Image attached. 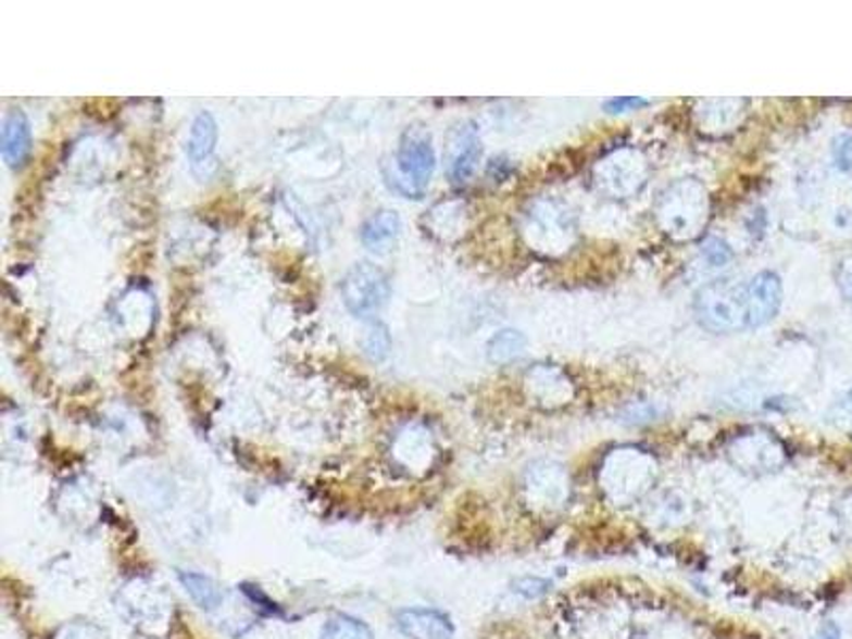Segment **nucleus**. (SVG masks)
<instances>
[{"label": "nucleus", "instance_id": "f257e3e1", "mask_svg": "<svg viewBox=\"0 0 852 639\" xmlns=\"http://www.w3.org/2000/svg\"><path fill=\"white\" fill-rule=\"evenodd\" d=\"M656 222L663 233L678 241L701 235L710 215L707 190L697 179H678L656 201Z\"/></svg>", "mask_w": 852, "mask_h": 639}, {"label": "nucleus", "instance_id": "f03ea898", "mask_svg": "<svg viewBox=\"0 0 852 639\" xmlns=\"http://www.w3.org/2000/svg\"><path fill=\"white\" fill-rule=\"evenodd\" d=\"M699 324L712 333H738L748 328L746 284L714 279L697 290L692 303Z\"/></svg>", "mask_w": 852, "mask_h": 639}, {"label": "nucleus", "instance_id": "7ed1b4c3", "mask_svg": "<svg viewBox=\"0 0 852 639\" xmlns=\"http://www.w3.org/2000/svg\"><path fill=\"white\" fill-rule=\"evenodd\" d=\"M435 171V150L430 135L423 128H408L401 137L394 171L388 175L392 188L403 197L421 199Z\"/></svg>", "mask_w": 852, "mask_h": 639}, {"label": "nucleus", "instance_id": "20e7f679", "mask_svg": "<svg viewBox=\"0 0 852 639\" xmlns=\"http://www.w3.org/2000/svg\"><path fill=\"white\" fill-rule=\"evenodd\" d=\"M648 179V162L634 148H623L594 166V184L601 192L614 199H627L638 195Z\"/></svg>", "mask_w": 852, "mask_h": 639}, {"label": "nucleus", "instance_id": "39448f33", "mask_svg": "<svg viewBox=\"0 0 852 639\" xmlns=\"http://www.w3.org/2000/svg\"><path fill=\"white\" fill-rule=\"evenodd\" d=\"M341 297L356 318H372L390 297L388 275L372 263L354 265L341 281Z\"/></svg>", "mask_w": 852, "mask_h": 639}, {"label": "nucleus", "instance_id": "423d86ee", "mask_svg": "<svg viewBox=\"0 0 852 639\" xmlns=\"http://www.w3.org/2000/svg\"><path fill=\"white\" fill-rule=\"evenodd\" d=\"M746 295H748V328L765 326L780 312L782 281L776 273L763 271L746 284Z\"/></svg>", "mask_w": 852, "mask_h": 639}, {"label": "nucleus", "instance_id": "0eeeda50", "mask_svg": "<svg viewBox=\"0 0 852 639\" xmlns=\"http://www.w3.org/2000/svg\"><path fill=\"white\" fill-rule=\"evenodd\" d=\"M0 150H2V159L11 168H20L26 164L33 150V133L24 111L11 109L4 115L2 130H0Z\"/></svg>", "mask_w": 852, "mask_h": 639}, {"label": "nucleus", "instance_id": "6e6552de", "mask_svg": "<svg viewBox=\"0 0 852 639\" xmlns=\"http://www.w3.org/2000/svg\"><path fill=\"white\" fill-rule=\"evenodd\" d=\"M399 629L410 639H452L454 627L450 618L437 610L408 607L397 614Z\"/></svg>", "mask_w": 852, "mask_h": 639}, {"label": "nucleus", "instance_id": "1a4fd4ad", "mask_svg": "<svg viewBox=\"0 0 852 639\" xmlns=\"http://www.w3.org/2000/svg\"><path fill=\"white\" fill-rule=\"evenodd\" d=\"M481 156V146H479L478 130L472 124H463L461 128L454 130L452 141H450V177L456 184L467 181Z\"/></svg>", "mask_w": 852, "mask_h": 639}, {"label": "nucleus", "instance_id": "9d476101", "mask_svg": "<svg viewBox=\"0 0 852 639\" xmlns=\"http://www.w3.org/2000/svg\"><path fill=\"white\" fill-rule=\"evenodd\" d=\"M401 233V217L392 210H379L361 228V241L375 254L388 252Z\"/></svg>", "mask_w": 852, "mask_h": 639}, {"label": "nucleus", "instance_id": "9b49d317", "mask_svg": "<svg viewBox=\"0 0 852 639\" xmlns=\"http://www.w3.org/2000/svg\"><path fill=\"white\" fill-rule=\"evenodd\" d=\"M215 146H217V124L212 113L201 111L192 122L190 139H188V156L192 160V166L199 168L201 164L212 162Z\"/></svg>", "mask_w": 852, "mask_h": 639}, {"label": "nucleus", "instance_id": "f8f14e48", "mask_svg": "<svg viewBox=\"0 0 852 639\" xmlns=\"http://www.w3.org/2000/svg\"><path fill=\"white\" fill-rule=\"evenodd\" d=\"M179 582L201 610L212 612L215 607H220L222 590L217 588L212 578H208L203 574H195V572H179Z\"/></svg>", "mask_w": 852, "mask_h": 639}, {"label": "nucleus", "instance_id": "ddd939ff", "mask_svg": "<svg viewBox=\"0 0 852 639\" xmlns=\"http://www.w3.org/2000/svg\"><path fill=\"white\" fill-rule=\"evenodd\" d=\"M525 346H527V339H525V335L521 330L505 328V330L497 333L490 339V343H488V359L492 363L505 365V363L518 359L525 352Z\"/></svg>", "mask_w": 852, "mask_h": 639}, {"label": "nucleus", "instance_id": "4468645a", "mask_svg": "<svg viewBox=\"0 0 852 639\" xmlns=\"http://www.w3.org/2000/svg\"><path fill=\"white\" fill-rule=\"evenodd\" d=\"M320 639H373V634L363 621L341 614L324 625Z\"/></svg>", "mask_w": 852, "mask_h": 639}, {"label": "nucleus", "instance_id": "2eb2a0df", "mask_svg": "<svg viewBox=\"0 0 852 639\" xmlns=\"http://www.w3.org/2000/svg\"><path fill=\"white\" fill-rule=\"evenodd\" d=\"M701 256L705 259L707 265L718 268V266L727 265L734 259V252L725 241H721L716 237H707L701 243Z\"/></svg>", "mask_w": 852, "mask_h": 639}, {"label": "nucleus", "instance_id": "dca6fc26", "mask_svg": "<svg viewBox=\"0 0 852 639\" xmlns=\"http://www.w3.org/2000/svg\"><path fill=\"white\" fill-rule=\"evenodd\" d=\"M365 348H367L369 356L375 359V361L386 359V354H388V350H390V337H388V330H386L384 324H375V326L369 328Z\"/></svg>", "mask_w": 852, "mask_h": 639}, {"label": "nucleus", "instance_id": "f3484780", "mask_svg": "<svg viewBox=\"0 0 852 639\" xmlns=\"http://www.w3.org/2000/svg\"><path fill=\"white\" fill-rule=\"evenodd\" d=\"M55 639H105V634L99 627H95V625L75 623V625H68V627L60 629V634L55 636Z\"/></svg>", "mask_w": 852, "mask_h": 639}, {"label": "nucleus", "instance_id": "a211bd4d", "mask_svg": "<svg viewBox=\"0 0 852 639\" xmlns=\"http://www.w3.org/2000/svg\"><path fill=\"white\" fill-rule=\"evenodd\" d=\"M836 281L840 288V295L844 297V301L852 308V254L844 256L838 268H836Z\"/></svg>", "mask_w": 852, "mask_h": 639}, {"label": "nucleus", "instance_id": "6ab92c4d", "mask_svg": "<svg viewBox=\"0 0 852 639\" xmlns=\"http://www.w3.org/2000/svg\"><path fill=\"white\" fill-rule=\"evenodd\" d=\"M834 162L840 171H852V135H840L834 141Z\"/></svg>", "mask_w": 852, "mask_h": 639}, {"label": "nucleus", "instance_id": "aec40b11", "mask_svg": "<svg viewBox=\"0 0 852 639\" xmlns=\"http://www.w3.org/2000/svg\"><path fill=\"white\" fill-rule=\"evenodd\" d=\"M548 586L550 585L546 580H539V578H521L514 582V590L527 599H535V597H541L548 590Z\"/></svg>", "mask_w": 852, "mask_h": 639}, {"label": "nucleus", "instance_id": "412c9836", "mask_svg": "<svg viewBox=\"0 0 852 639\" xmlns=\"http://www.w3.org/2000/svg\"><path fill=\"white\" fill-rule=\"evenodd\" d=\"M643 105H646V101H643V99H638V97H618V99H610V101L605 103V111H610V113H623V111L638 109V106Z\"/></svg>", "mask_w": 852, "mask_h": 639}, {"label": "nucleus", "instance_id": "4be33fe9", "mask_svg": "<svg viewBox=\"0 0 852 639\" xmlns=\"http://www.w3.org/2000/svg\"><path fill=\"white\" fill-rule=\"evenodd\" d=\"M814 639H842V631L836 623H825Z\"/></svg>", "mask_w": 852, "mask_h": 639}, {"label": "nucleus", "instance_id": "5701e85b", "mask_svg": "<svg viewBox=\"0 0 852 639\" xmlns=\"http://www.w3.org/2000/svg\"><path fill=\"white\" fill-rule=\"evenodd\" d=\"M842 414L847 416V421L852 425V390L849 392V397L844 399V403H842Z\"/></svg>", "mask_w": 852, "mask_h": 639}]
</instances>
